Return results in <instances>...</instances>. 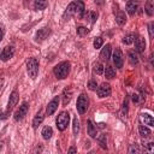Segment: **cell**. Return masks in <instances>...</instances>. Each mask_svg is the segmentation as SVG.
<instances>
[{"mask_svg":"<svg viewBox=\"0 0 154 154\" xmlns=\"http://www.w3.org/2000/svg\"><path fill=\"white\" fill-rule=\"evenodd\" d=\"M69 72H70V63L69 61H61L58 65H55L53 69V73L58 79H64L65 77H67Z\"/></svg>","mask_w":154,"mask_h":154,"instance_id":"cell-1","label":"cell"},{"mask_svg":"<svg viewBox=\"0 0 154 154\" xmlns=\"http://www.w3.org/2000/svg\"><path fill=\"white\" fill-rule=\"evenodd\" d=\"M26 71L29 73V77H31L32 79L36 78L38 73V63L35 58H29V60L26 61Z\"/></svg>","mask_w":154,"mask_h":154,"instance_id":"cell-2","label":"cell"},{"mask_svg":"<svg viewBox=\"0 0 154 154\" xmlns=\"http://www.w3.org/2000/svg\"><path fill=\"white\" fill-rule=\"evenodd\" d=\"M88 106H89V100H88V96L85 94H81L77 99V103H76V107H77V111L79 114H83L87 112L88 109Z\"/></svg>","mask_w":154,"mask_h":154,"instance_id":"cell-3","label":"cell"},{"mask_svg":"<svg viewBox=\"0 0 154 154\" xmlns=\"http://www.w3.org/2000/svg\"><path fill=\"white\" fill-rule=\"evenodd\" d=\"M69 122H70V114L67 112H61L58 118H57V128L60 130V131H64L67 125H69Z\"/></svg>","mask_w":154,"mask_h":154,"instance_id":"cell-4","label":"cell"},{"mask_svg":"<svg viewBox=\"0 0 154 154\" xmlns=\"http://www.w3.org/2000/svg\"><path fill=\"white\" fill-rule=\"evenodd\" d=\"M113 63L116 65V67L122 69L123 64H124V58H123V53L119 48H116L113 52Z\"/></svg>","mask_w":154,"mask_h":154,"instance_id":"cell-5","label":"cell"},{"mask_svg":"<svg viewBox=\"0 0 154 154\" xmlns=\"http://www.w3.org/2000/svg\"><path fill=\"white\" fill-rule=\"evenodd\" d=\"M28 108H29V106H28V103L26 102H23L20 106H19V108L14 112V120H22L25 116H26V113H28Z\"/></svg>","mask_w":154,"mask_h":154,"instance_id":"cell-6","label":"cell"},{"mask_svg":"<svg viewBox=\"0 0 154 154\" xmlns=\"http://www.w3.org/2000/svg\"><path fill=\"white\" fill-rule=\"evenodd\" d=\"M14 55V48L12 46H6L1 52H0V59L2 61H7Z\"/></svg>","mask_w":154,"mask_h":154,"instance_id":"cell-7","label":"cell"},{"mask_svg":"<svg viewBox=\"0 0 154 154\" xmlns=\"http://www.w3.org/2000/svg\"><path fill=\"white\" fill-rule=\"evenodd\" d=\"M51 34V30H49V28H47V26H43V28H41V29H38L37 31H36V35H35V40L37 41V42H41V41H43V40H46L47 37H48V35Z\"/></svg>","mask_w":154,"mask_h":154,"instance_id":"cell-8","label":"cell"},{"mask_svg":"<svg viewBox=\"0 0 154 154\" xmlns=\"http://www.w3.org/2000/svg\"><path fill=\"white\" fill-rule=\"evenodd\" d=\"M111 95V85L108 83H102L99 88H97V96L99 97H107Z\"/></svg>","mask_w":154,"mask_h":154,"instance_id":"cell-9","label":"cell"},{"mask_svg":"<svg viewBox=\"0 0 154 154\" xmlns=\"http://www.w3.org/2000/svg\"><path fill=\"white\" fill-rule=\"evenodd\" d=\"M18 93H17V90H13L12 91V94H11V96H10V100H8V103H7V108H6V114H8L12 109H13V107L17 105V102H18Z\"/></svg>","mask_w":154,"mask_h":154,"instance_id":"cell-10","label":"cell"},{"mask_svg":"<svg viewBox=\"0 0 154 154\" xmlns=\"http://www.w3.org/2000/svg\"><path fill=\"white\" fill-rule=\"evenodd\" d=\"M76 2H71L67 7H66V10H65V12H64V16H63V18H64V20H69L73 14H76Z\"/></svg>","mask_w":154,"mask_h":154,"instance_id":"cell-11","label":"cell"},{"mask_svg":"<svg viewBox=\"0 0 154 154\" xmlns=\"http://www.w3.org/2000/svg\"><path fill=\"white\" fill-rule=\"evenodd\" d=\"M58 105H59V97L55 96V97H54L51 102H48V105H47V109H46L47 114H48V116H52V114L55 112V109L58 108Z\"/></svg>","mask_w":154,"mask_h":154,"instance_id":"cell-12","label":"cell"},{"mask_svg":"<svg viewBox=\"0 0 154 154\" xmlns=\"http://www.w3.org/2000/svg\"><path fill=\"white\" fill-rule=\"evenodd\" d=\"M134 42H135V48H136V51H137L138 53H143L144 49H146V41H144V38L141 37V36H138L137 38H135Z\"/></svg>","mask_w":154,"mask_h":154,"instance_id":"cell-13","label":"cell"},{"mask_svg":"<svg viewBox=\"0 0 154 154\" xmlns=\"http://www.w3.org/2000/svg\"><path fill=\"white\" fill-rule=\"evenodd\" d=\"M109 57H111V45H106L102 49H101V53H100V58H101V60H108L109 59Z\"/></svg>","mask_w":154,"mask_h":154,"instance_id":"cell-14","label":"cell"},{"mask_svg":"<svg viewBox=\"0 0 154 154\" xmlns=\"http://www.w3.org/2000/svg\"><path fill=\"white\" fill-rule=\"evenodd\" d=\"M140 118H141V120L144 123V125L154 126V119H153V117H152L150 114H148V113H142V114L140 116Z\"/></svg>","mask_w":154,"mask_h":154,"instance_id":"cell-15","label":"cell"},{"mask_svg":"<svg viewBox=\"0 0 154 154\" xmlns=\"http://www.w3.org/2000/svg\"><path fill=\"white\" fill-rule=\"evenodd\" d=\"M137 8H138L137 2H135V1H128L126 2V11H128L129 14H131V16L135 14L136 11H137Z\"/></svg>","mask_w":154,"mask_h":154,"instance_id":"cell-16","label":"cell"},{"mask_svg":"<svg viewBox=\"0 0 154 154\" xmlns=\"http://www.w3.org/2000/svg\"><path fill=\"white\" fill-rule=\"evenodd\" d=\"M129 154H144L142 148L137 144V143H134V144H130L129 146V150H128Z\"/></svg>","mask_w":154,"mask_h":154,"instance_id":"cell-17","label":"cell"},{"mask_svg":"<svg viewBox=\"0 0 154 154\" xmlns=\"http://www.w3.org/2000/svg\"><path fill=\"white\" fill-rule=\"evenodd\" d=\"M76 14L78 16V18H83L84 17V4L82 1H77L76 2Z\"/></svg>","mask_w":154,"mask_h":154,"instance_id":"cell-18","label":"cell"},{"mask_svg":"<svg viewBox=\"0 0 154 154\" xmlns=\"http://www.w3.org/2000/svg\"><path fill=\"white\" fill-rule=\"evenodd\" d=\"M87 124H88V135H89L90 137L95 138V137H96V128H95L94 123H93L90 119H88Z\"/></svg>","mask_w":154,"mask_h":154,"instance_id":"cell-19","label":"cell"},{"mask_svg":"<svg viewBox=\"0 0 154 154\" xmlns=\"http://www.w3.org/2000/svg\"><path fill=\"white\" fill-rule=\"evenodd\" d=\"M43 119H45V116H43V113L42 112H38L36 116H35V118H34V120H32V126L36 129L42 122H43Z\"/></svg>","mask_w":154,"mask_h":154,"instance_id":"cell-20","label":"cell"},{"mask_svg":"<svg viewBox=\"0 0 154 154\" xmlns=\"http://www.w3.org/2000/svg\"><path fill=\"white\" fill-rule=\"evenodd\" d=\"M138 132H140V135H141L143 138H148V137H150V135H152L150 130H149L148 128H146L144 125H140V126H138Z\"/></svg>","mask_w":154,"mask_h":154,"instance_id":"cell-21","label":"cell"},{"mask_svg":"<svg viewBox=\"0 0 154 154\" xmlns=\"http://www.w3.org/2000/svg\"><path fill=\"white\" fill-rule=\"evenodd\" d=\"M103 72H105L106 78H108V79H112V78L116 77V71H114V69L112 66H106L103 69Z\"/></svg>","mask_w":154,"mask_h":154,"instance_id":"cell-22","label":"cell"},{"mask_svg":"<svg viewBox=\"0 0 154 154\" xmlns=\"http://www.w3.org/2000/svg\"><path fill=\"white\" fill-rule=\"evenodd\" d=\"M41 134H42V137L45 140H49L52 137V135H53V129L51 126H45L42 129V132Z\"/></svg>","mask_w":154,"mask_h":154,"instance_id":"cell-23","label":"cell"},{"mask_svg":"<svg viewBox=\"0 0 154 154\" xmlns=\"http://www.w3.org/2000/svg\"><path fill=\"white\" fill-rule=\"evenodd\" d=\"M116 22L118 23V25H124L126 22V16L124 12H118L116 16Z\"/></svg>","mask_w":154,"mask_h":154,"instance_id":"cell-24","label":"cell"},{"mask_svg":"<svg viewBox=\"0 0 154 154\" xmlns=\"http://www.w3.org/2000/svg\"><path fill=\"white\" fill-rule=\"evenodd\" d=\"M47 1H42V0H36L35 2H34V7H35V10H37V11H42V10H45L46 7H47Z\"/></svg>","mask_w":154,"mask_h":154,"instance_id":"cell-25","label":"cell"},{"mask_svg":"<svg viewBox=\"0 0 154 154\" xmlns=\"http://www.w3.org/2000/svg\"><path fill=\"white\" fill-rule=\"evenodd\" d=\"M71 95H72V91L70 89H65L64 93H63V103L64 105H67L71 100Z\"/></svg>","mask_w":154,"mask_h":154,"instance_id":"cell-26","label":"cell"},{"mask_svg":"<svg viewBox=\"0 0 154 154\" xmlns=\"http://www.w3.org/2000/svg\"><path fill=\"white\" fill-rule=\"evenodd\" d=\"M146 12H147L148 16H153V13H154V1L149 0V1L146 2Z\"/></svg>","mask_w":154,"mask_h":154,"instance_id":"cell-27","label":"cell"},{"mask_svg":"<svg viewBox=\"0 0 154 154\" xmlns=\"http://www.w3.org/2000/svg\"><path fill=\"white\" fill-rule=\"evenodd\" d=\"M129 61H130L131 65H136L138 63V57L135 53V51H130L129 52Z\"/></svg>","mask_w":154,"mask_h":154,"instance_id":"cell-28","label":"cell"},{"mask_svg":"<svg viewBox=\"0 0 154 154\" xmlns=\"http://www.w3.org/2000/svg\"><path fill=\"white\" fill-rule=\"evenodd\" d=\"M134 41H135V35L134 34H129V35L123 37V43H125V45H131Z\"/></svg>","mask_w":154,"mask_h":154,"instance_id":"cell-29","label":"cell"},{"mask_svg":"<svg viewBox=\"0 0 154 154\" xmlns=\"http://www.w3.org/2000/svg\"><path fill=\"white\" fill-rule=\"evenodd\" d=\"M73 125H72V129H73V134L75 135H77L78 132H79V120L77 119V117H75L73 118V123H72Z\"/></svg>","mask_w":154,"mask_h":154,"instance_id":"cell-30","label":"cell"},{"mask_svg":"<svg viewBox=\"0 0 154 154\" xmlns=\"http://www.w3.org/2000/svg\"><path fill=\"white\" fill-rule=\"evenodd\" d=\"M88 32H89V30H88L87 28H84V26H78V28H77V35H78L79 37L85 36Z\"/></svg>","mask_w":154,"mask_h":154,"instance_id":"cell-31","label":"cell"},{"mask_svg":"<svg viewBox=\"0 0 154 154\" xmlns=\"http://www.w3.org/2000/svg\"><path fill=\"white\" fill-rule=\"evenodd\" d=\"M94 72L97 73V75H101V73L103 72V65L100 64V63L95 64V66H94Z\"/></svg>","mask_w":154,"mask_h":154,"instance_id":"cell-32","label":"cell"},{"mask_svg":"<svg viewBox=\"0 0 154 154\" xmlns=\"http://www.w3.org/2000/svg\"><path fill=\"white\" fill-rule=\"evenodd\" d=\"M102 43H103V40H102V37H96L95 40H94V48H101V46H102Z\"/></svg>","mask_w":154,"mask_h":154,"instance_id":"cell-33","label":"cell"},{"mask_svg":"<svg viewBox=\"0 0 154 154\" xmlns=\"http://www.w3.org/2000/svg\"><path fill=\"white\" fill-rule=\"evenodd\" d=\"M146 150H147V154H153L154 153V143L153 142H148L146 144Z\"/></svg>","mask_w":154,"mask_h":154,"instance_id":"cell-34","label":"cell"},{"mask_svg":"<svg viewBox=\"0 0 154 154\" xmlns=\"http://www.w3.org/2000/svg\"><path fill=\"white\" fill-rule=\"evenodd\" d=\"M99 143H100V146H101L103 149L107 148V146H106V136H105V135H101V136L99 137Z\"/></svg>","mask_w":154,"mask_h":154,"instance_id":"cell-35","label":"cell"},{"mask_svg":"<svg viewBox=\"0 0 154 154\" xmlns=\"http://www.w3.org/2000/svg\"><path fill=\"white\" fill-rule=\"evenodd\" d=\"M88 18L90 19V22H91V23H94V22L96 20V18H97V13H96V12L90 11V12H88Z\"/></svg>","mask_w":154,"mask_h":154,"instance_id":"cell-36","label":"cell"},{"mask_svg":"<svg viewBox=\"0 0 154 154\" xmlns=\"http://www.w3.org/2000/svg\"><path fill=\"white\" fill-rule=\"evenodd\" d=\"M96 87H97V84H96L95 81H89V83H88V88H89L90 90H96Z\"/></svg>","mask_w":154,"mask_h":154,"instance_id":"cell-37","label":"cell"},{"mask_svg":"<svg viewBox=\"0 0 154 154\" xmlns=\"http://www.w3.org/2000/svg\"><path fill=\"white\" fill-rule=\"evenodd\" d=\"M67 154H77V150H76V148H75V147H70V149H69Z\"/></svg>","mask_w":154,"mask_h":154,"instance_id":"cell-38","label":"cell"},{"mask_svg":"<svg viewBox=\"0 0 154 154\" xmlns=\"http://www.w3.org/2000/svg\"><path fill=\"white\" fill-rule=\"evenodd\" d=\"M149 35H150V37H153V23L149 24Z\"/></svg>","mask_w":154,"mask_h":154,"instance_id":"cell-39","label":"cell"},{"mask_svg":"<svg viewBox=\"0 0 154 154\" xmlns=\"http://www.w3.org/2000/svg\"><path fill=\"white\" fill-rule=\"evenodd\" d=\"M132 101L134 102H138V95L137 94H134L132 95Z\"/></svg>","mask_w":154,"mask_h":154,"instance_id":"cell-40","label":"cell"},{"mask_svg":"<svg viewBox=\"0 0 154 154\" xmlns=\"http://www.w3.org/2000/svg\"><path fill=\"white\" fill-rule=\"evenodd\" d=\"M2 37H4V30H2V28L0 26V42H1V40H2Z\"/></svg>","mask_w":154,"mask_h":154,"instance_id":"cell-41","label":"cell"},{"mask_svg":"<svg viewBox=\"0 0 154 154\" xmlns=\"http://www.w3.org/2000/svg\"><path fill=\"white\" fill-rule=\"evenodd\" d=\"M88 154H95V153H94V152H89Z\"/></svg>","mask_w":154,"mask_h":154,"instance_id":"cell-42","label":"cell"}]
</instances>
